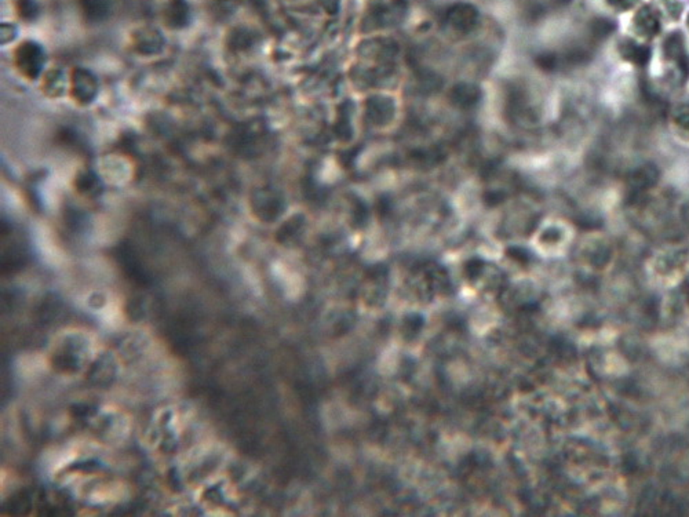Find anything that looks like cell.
I'll return each mask as SVG.
<instances>
[{
  "mask_svg": "<svg viewBox=\"0 0 689 517\" xmlns=\"http://www.w3.org/2000/svg\"><path fill=\"white\" fill-rule=\"evenodd\" d=\"M538 64L545 69V71H553L558 65V58L554 54H544L538 58Z\"/></svg>",
  "mask_w": 689,
  "mask_h": 517,
  "instance_id": "2e32d148",
  "label": "cell"
},
{
  "mask_svg": "<svg viewBox=\"0 0 689 517\" xmlns=\"http://www.w3.org/2000/svg\"><path fill=\"white\" fill-rule=\"evenodd\" d=\"M20 13L24 20H32L37 16V6L32 0H21L20 1Z\"/></svg>",
  "mask_w": 689,
  "mask_h": 517,
  "instance_id": "9a60e30c",
  "label": "cell"
},
{
  "mask_svg": "<svg viewBox=\"0 0 689 517\" xmlns=\"http://www.w3.org/2000/svg\"><path fill=\"white\" fill-rule=\"evenodd\" d=\"M590 30H592V36L594 39L603 40L615 30V24L606 18H597L592 23Z\"/></svg>",
  "mask_w": 689,
  "mask_h": 517,
  "instance_id": "4fadbf2b",
  "label": "cell"
},
{
  "mask_svg": "<svg viewBox=\"0 0 689 517\" xmlns=\"http://www.w3.org/2000/svg\"><path fill=\"white\" fill-rule=\"evenodd\" d=\"M134 42H136L137 50L143 54H146V56H152V54L159 53L164 44V39H163L162 33L157 32L156 29L152 28L143 29V30L137 32V37Z\"/></svg>",
  "mask_w": 689,
  "mask_h": 517,
  "instance_id": "ba28073f",
  "label": "cell"
},
{
  "mask_svg": "<svg viewBox=\"0 0 689 517\" xmlns=\"http://www.w3.org/2000/svg\"><path fill=\"white\" fill-rule=\"evenodd\" d=\"M75 185L79 192L87 194V195H94L100 194L102 191V182L98 178L97 174H94L90 170H83L76 175Z\"/></svg>",
  "mask_w": 689,
  "mask_h": 517,
  "instance_id": "30bf717a",
  "label": "cell"
},
{
  "mask_svg": "<svg viewBox=\"0 0 689 517\" xmlns=\"http://www.w3.org/2000/svg\"><path fill=\"white\" fill-rule=\"evenodd\" d=\"M663 56L671 69V81L683 86L689 79V57L681 33H670L663 42Z\"/></svg>",
  "mask_w": 689,
  "mask_h": 517,
  "instance_id": "6da1fadb",
  "label": "cell"
},
{
  "mask_svg": "<svg viewBox=\"0 0 689 517\" xmlns=\"http://www.w3.org/2000/svg\"><path fill=\"white\" fill-rule=\"evenodd\" d=\"M633 25L638 36L652 39L661 32V18L652 6H644L637 11Z\"/></svg>",
  "mask_w": 689,
  "mask_h": 517,
  "instance_id": "5b68a950",
  "label": "cell"
},
{
  "mask_svg": "<svg viewBox=\"0 0 689 517\" xmlns=\"http://www.w3.org/2000/svg\"><path fill=\"white\" fill-rule=\"evenodd\" d=\"M687 285H688V292H689V276H688V279H687Z\"/></svg>",
  "mask_w": 689,
  "mask_h": 517,
  "instance_id": "d6986e66",
  "label": "cell"
},
{
  "mask_svg": "<svg viewBox=\"0 0 689 517\" xmlns=\"http://www.w3.org/2000/svg\"><path fill=\"white\" fill-rule=\"evenodd\" d=\"M659 178L661 172L654 163H642L628 172L625 184L630 203L637 204L642 201L647 194L658 185Z\"/></svg>",
  "mask_w": 689,
  "mask_h": 517,
  "instance_id": "7a4b0ae2",
  "label": "cell"
},
{
  "mask_svg": "<svg viewBox=\"0 0 689 517\" xmlns=\"http://www.w3.org/2000/svg\"><path fill=\"white\" fill-rule=\"evenodd\" d=\"M688 27H689V17H688Z\"/></svg>",
  "mask_w": 689,
  "mask_h": 517,
  "instance_id": "44dd1931",
  "label": "cell"
},
{
  "mask_svg": "<svg viewBox=\"0 0 689 517\" xmlns=\"http://www.w3.org/2000/svg\"><path fill=\"white\" fill-rule=\"evenodd\" d=\"M671 121L677 133L689 140V104L676 108L671 114Z\"/></svg>",
  "mask_w": 689,
  "mask_h": 517,
  "instance_id": "7c38bea8",
  "label": "cell"
},
{
  "mask_svg": "<svg viewBox=\"0 0 689 517\" xmlns=\"http://www.w3.org/2000/svg\"><path fill=\"white\" fill-rule=\"evenodd\" d=\"M454 97L457 98V102H460L462 105L467 107V105H472V104H474L477 101L479 91L474 87L465 85V86H460L455 88Z\"/></svg>",
  "mask_w": 689,
  "mask_h": 517,
  "instance_id": "5bb4252c",
  "label": "cell"
},
{
  "mask_svg": "<svg viewBox=\"0 0 689 517\" xmlns=\"http://www.w3.org/2000/svg\"><path fill=\"white\" fill-rule=\"evenodd\" d=\"M164 16L172 28H185L191 21V7L186 0H169Z\"/></svg>",
  "mask_w": 689,
  "mask_h": 517,
  "instance_id": "52a82bcc",
  "label": "cell"
},
{
  "mask_svg": "<svg viewBox=\"0 0 689 517\" xmlns=\"http://www.w3.org/2000/svg\"><path fill=\"white\" fill-rule=\"evenodd\" d=\"M563 1H570V0H563Z\"/></svg>",
  "mask_w": 689,
  "mask_h": 517,
  "instance_id": "ffe728a7",
  "label": "cell"
},
{
  "mask_svg": "<svg viewBox=\"0 0 689 517\" xmlns=\"http://www.w3.org/2000/svg\"><path fill=\"white\" fill-rule=\"evenodd\" d=\"M681 215H683V221H684V224L687 225V228L689 230V201L687 203V204H685V206H684V207H683V210H681Z\"/></svg>",
  "mask_w": 689,
  "mask_h": 517,
  "instance_id": "ac0fdd59",
  "label": "cell"
},
{
  "mask_svg": "<svg viewBox=\"0 0 689 517\" xmlns=\"http://www.w3.org/2000/svg\"><path fill=\"white\" fill-rule=\"evenodd\" d=\"M100 91L97 76L85 68H76L71 78V94L80 105H90Z\"/></svg>",
  "mask_w": 689,
  "mask_h": 517,
  "instance_id": "277c9868",
  "label": "cell"
},
{
  "mask_svg": "<svg viewBox=\"0 0 689 517\" xmlns=\"http://www.w3.org/2000/svg\"><path fill=\"white\" fill-rule=\"evenodd\" d=\"M616 10H629L637 0H606Z\"/></svg>",
  "mask_w": 689,
  "mask_h": 517,
  "instance_id": "e0dca14e",
  "label": "cell"
},
{
  "mask_svg": "<svg viewBox=\"0 0 689 517\" xmlns=\"http://www.w3.org/2000/svg\"><path fill=\"white\" fill-rule=\"evenodd\" d=\"M83 16L90 23L104 21L112 10V0H80Z\"/></svg>",
  "mask_w": 689,
  "mask_h": 517,
  "instance_id": "9c48e42d",
  "label": "cell"
},
{
  "mask_svg": "<svg viewBox=\"0 0 689 517\" xmlns=\"http://www.w3.org/2000/svg\"><path fill=\"white\" fill-rule=\"evenodd\" d=\"M619 53L625 61L640 68L647 66L651 59V49L632 39H625L619 43Z\"/></svg>",
  "mask_w": 689,
  "mask_h": 517,
  "instance_id": "8992f818",
  "label": "cell"
},
{
  "mask_svg": "<svg viewBox=\"0 0 689 517\" xmlns=\"http://www.w3.org/2000/svg\"><path fill=\"white\" fill-rule=\"evenodd\" d=\"M16 65L27 79H37L46 65V53L36 42H24L16 52Z\"/></svg>",
  "mask_w": 689,
  "mask_h": 517,
  "instance_id": "3957f363",
  "label": "cell"
},
{
  "mask_svg": "<svg viewBox=\"0 0 689 517\" xmlns=\"http://www.w3.org/2000/svg\"><path fill=\"white\" fill-rule=\"evenodd\" d=\"M611 254H612V250H611L609 244L603 240L594 242L593 244H590V247L587 250L589 262L597 268L605 266L611 259Z\"/></svg>",
  "mask_w": 689,
  "mask_h": 517,
  "instance_id": "8fae6325",
  "label": "cell"
}]
</instances>
